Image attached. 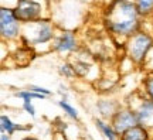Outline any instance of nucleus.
<instances>
[{
	"instance_id": "0eeeda50",
	"label": "nucleus",
	"mask_w": 153,
	"mask_h": 140,
	"mask_svg": "<svg viewBox=\"0 0 153 140\" xmlns=\"http://www.w3.org/2000/svg\"><path fill=\"white\" fill-rule=\"evenodd\" d=\"M23 23L17 19L14 9L9 6L0 7V37L4 43H14L20 40Z\"/></svg>"
},
{
	"instance_id": "2eb2a0df",
	"label": "nucleus",
	"mask_w": 153,
	"mask_h": 140,
	"mask_svg": "<svg viewBox=\"0 0 153 140\" xmlns=\"http://www.w3.org/2000/svg\"><path fill=\"white\" fill-rule=\"evenodd\" d=\"M57 103H58L60 109L64 112V115H65V116H68L71 120H75V122H78V120H79V112H78V109H76L75 106H72L71 103L68 102V99H65V98H61Z\"/></svg>"
},
{
	"instance_id": "412c9836",
	"label": "nucleus",
	"mask_w": 153,
	"mask_h": 140,
	"mask_svg": "<svg viewBox=\"0 0 153 140\" xmlns=\"http://www.w3.org/2000/svg\"><path fill=\"white\" fill-rule=\"evenodd\" d=\"M30 89H33V91L38 92V93H43V95H45V96H51L53 95V92H51V89H48V88H44V86H40V85H30L28 86Z\"/></svg>"
},
{
	"instance_id": "4be33fe9",
	"label": "nucleus",
	"mask_w": 153,
	"mask_h": 140,
	"mask_svg": "<svg viewBox=\"0 0 153 140\" xmlns=\"http://www.w3.org/2000/svg\"><path fill=\"white\" fill-rule=\"evenodd\" d=\"M22 140H38V139H37V137H34V136H30V135H28V136H24Z\"/></svg>"
},
{
	"instance_id": "f3484780",
	"label": "nucleus",
	"mask_w": 153,
	"mask_h": 140,
	"mask_svg": "<svg viewBox=\"0 0 153 140\" xmlns=\"http://www.w3.org/2000/svg\"><path fill=\"white\" fill-rule=\"evenodd\" d=\"M14 96L16 98H20V99H31V101H44V99H47L48 96H45V95H43V93H38V92L33 91V89H30V88H27V89H22V91H16L14 92Z\"/></svg>"
},
{
	"instance_id": "a211bd4d",
	"label": "nucleus",
	"mask_w": 153,
	"mask_h": 140,
	"mask_svg": "<svg viewBox=\"0 0 153 140\" xmlns=\"http://www.w3.org/2000/svg\"><path fill=\"white\" fill-rule=\"evenodd\" d=\"M58 74L64 76L65 79H72L75 78V71H74V65H72L71 59H64L60 65H58Z\"/></svg>"
},
{
	"instance_id": "f8f14e48",
	"label": "nucleus",
	"mask_w": 153,
	"mask_h": 140,
	"mask_svg": "<svg viewBox=\"0 0 153 140\" xmlns=\"http://www.w3.org/2000/svg\"><path fill=\"white\" fill-rule=\"evenodd\" d=\"M0 130H1V133H7L9 136H13L16 132H28V130H31V126H23L20 123L13 122L7 115H1L0 116Z\"/></svg>"
},
{
	"instance_id": "6e6552de",
	"label": "nucleus",
	"mask_w": 153,
	"mask_h": 140,
	"mask_svg": "<svg viewBox=\"0 0 153 140\" xmlns=\"http://www.w3.org/2000/svg\"><path fill=\"white\" fill-rule=\"evenodd\" d=\"M129 105L136 115L139 124H142L149 130H153V101L148 98L142 91L135 92L131 96Z\"/></svg>"
},
{
	"instance_id": "5701e85b",
	"label": "nucleus",
	"mask_w": 153,
	"mask_h": 140,
	"mask_svg": "<svg viewBox=\"0 0 153 140\" xmlns=\"http://www.w3.org/2000/svg\"><path fill=\"white\" fill-rule=\"evenodd\" d=\"M0 140H10V136L7 135V133H1V137Z\"/></svg>"
},
{
	"instance_id": "aec40b11",
	"label": "nucleus",
	"mask_w": 153,
	"mask_h": 140,
	"mask_svg": "<svg viewBox=\"0 0 153 140\" xmlns=\"http://www.w3.org/2000/svg\"><path fill=\"white\" fill-rule=\"evenodd\" d=\"M23 110L30 115L31 118H36V108H34V103L31 99H23Z\"/></svg>"
},
{
	"instance_id": "6ab92c4d",
	"label": "nucleus",
	"mask_w": 153,
	"mask_h": 140,
	"mask_svg": "<svg viewBox=\"0 0 153 140\" xmlns=\"http://www.w3.org/2000/svg\"><path fill=\"white\" fill-rule=\"evenodd\" d=\"M140 91L153 101V72H148L142 79V89Z\"/></svg>"
},
{
	"instance_id": "423d86ee",
	"label": "nucleus",
	"mask_w": 153,
	"mask_h": 140,
	"mask_svg": "<svg viewBox=\"0 0 153 140\" xmlns=\"http://www.w3.org/2000/svg\"><path fill=\"white\" fill-rule=\"evenodd\" d=\"M81 48V40H79L78 33L75 30L58 28V33H57L54 41L51 44V53L60 55V57L71 58L72 55L76 54Z\"/></svg>"
},
{
	"instance_id": "9b49d317",
	"label": "nucleus",
	"mask_w": 153,
	"mask_h": 140,
	"mask_svg": "<svg viewBox=\"0 0 153 140\" xmlns=\"http://www.w3.org/2000/svg\"><path fill=\"white\" fill-rule=\"evenodd\" d=\"M95 106H97V110H98L101 118L111 120L112 116L116 113V110L122 106V103L115 101V99H111V98H102V99L97 101Z\"/></svg>"
},
{
	"instance_id": "b1692460",
	"label": "nucleus",
	"mask_w": 153,
	"mask_h": 140,
	"mask_svg": "<svg viewBox=\"0 0 153 140\" xmlns=\"http://www.w3.org/2000/svg\"><path fill=\"white\" fill-rule=\"evenodd\" d=\"M152 132V137H150V140H153V130H150Z\"/></svg>"
},
{
	"instance_id": "9d476101",
	"label": "nucleus",
	"mask_w": 153,
	"mask_h": 140,
	"mask_svg": "<svg viewBox=\"0 0 153 140\" xmlns=\"http://www.w3.org/2000/svg\"><path fill=\"white\" fill-rule=\"evenodd\" d=\"M109 122L112 123L114 129L116 130V133L119 135V137L125 133L126 130H129L131 127L139 124L136 115H135L133 109H132L129 105H122V106L116 110V113L112 116V119H111Z\"/></svg>"
},
{
	"instance_id": "7ed1b4c3",
	"label": "nucleus",
	"mask_w": 153,
	"mask_h": 140,
	"mask_svg": "<svg viewBox=\"0 0 153 140\" xmlns=\"http://www.w3.org/2000/svg\"><path fill=\"white\" fill-rule=\"evenodd\" d=\"M50 17L58 28L76 30L85 17L81 0H50Z\"/></svg>"
},
{
	"instance_id": "1a4fd4ad",
	"label": "nucleus",
	"mask_w": 153,
	"mask_h": 140,
	"mask_svg": "<svg viewBox=\"0 0 153 140\" xmlns=\"http://www.w3.org/2000/svg\"><path fill=\"white\" fill-rule=\"evenodd\" d=\"M84 53V47H82L76 54L71 57V62L74 65V71H75V76L81 78V79H91V81H98L99 78V65L95 62L92 54L82 55Z\"/></svg>"
},
{
	"instance_id": "f03ea898",
	"label": "nucleus",
	"mask_w": 153,
	"mask_h": 140,
	"mask_svg": "<svg viewBox=\"0 0 153 140\" xmlns=\"http://www.w3.org/2000/svg\"><path fill=\"white\" fill-rule=\"evenodd\" d=\"M58 33V27L51 17H44L33 23L23 24V31L20 36V44L34 50L36 53L51 51V44Z\"/></svg>"
},
{
	"instance_id": "20e7f679",
	"label": "nucleus",
	"mask_w": 153,
	"mask_h": 140,
	"mask_svg": "<svg viewBox=\"0 0 153 140\" xmlns=\"http://www.w3.org/2000/svg\"><path fill=\"white\" fill-rule=\"evenodd\" d=\"M123 50L126 58L131 59L136 67H142L153 50V34L142 27L139 31L126 38Z\"/></svg>"
},
{
	"instance_id": "dca6fc26",
	"label": "nucleus",
	"mask_w": 153,
	"mask_h": 140,
	"mask_svg": "<svg viewBox=\"0 0 153 140\" xmlns=\"http://www.w3.org/2000/svg\"><path fill=\"white\" fill-rule=\"evenodd\" d=\"M143 19L153 17V0H133Z\"/></svg>"
},
{
	"instance_id": "ddd939ff",
	"label": "nucleus",
	"mask_w": 153,
	"mask_h": 140,
	"mask_svg": "<svg viewBox=\"0 0 153 140\" xmlns=\"http://www.w3.org/2000/svg\"><path fill=\"white\" fill-rule=\"evenodd\" d=\"M150 137H152V132L148 127L142 124H136L129 130H126L119 137V140H150Z\"/></svg>"
},
{
	"instance_id": "4468645a",
	"label": "nucleus",
	"mask_w": 153,
	"mask_h": 140,
	"mask_svg": "<svg viewBox=\"0 0 153 140\" xmlns=\"http://www.w3.org/2000/svg\"><path fill=\"white\" fill-rule=\"evenodd\" d=\"M95 127L98 129V132L106 140H119V135L116 133V130L114 129V126H112L109 120L102 118H97L95 119Z\"/></svg>"
},
{
	"instance_id": "39448f33",
	"label": "nucleus",
	"mask_w": 153,
	"mask_h": 140,
	"mask_svg": "<svg viewBox=\"0 0 153 140\" xmlns=\"http://www.w3.org/2000/svg\"><path fill=\"white\" fill-rule=\"evenodd\" d=\"M13 9L17 19L23 24H27L50 17V0H16Z\"/></svg>"
},
{
	"instance_id": "f257e3e1",
	"label": "nucleus",
	"mask_w": 153,
	"mask_h": 140,
	"mask_svg": "<svg viewBox=\"0 0 153 140\" xmlns=\"http://www.w3.org/2000/svg\"><path fill=\"white\" fill-rule=\"evenodd\" d=\"M145 19L140 16L133 0H109L102 11V24L111 38L125 44L126 38L143 27Z\"/></svg>"
}]
</instances>
